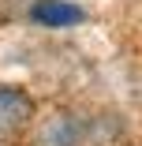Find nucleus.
<instances>
[{
	"mask_svg": "<svg viewBox=\"0 0 142 146\" xmlns=\"http://www.w3.org/2000/svg\"><path fill=\"white\" fill-rule=\"evenodd\" d=\"M82 19H86V11L71 0H38L30 8V23L45 26V30H67V26H79Z\"/></svg>",
	"mask_w": 142,
	"mask_h": 146,
	"instance_id": "2",
	"label": "nucleus"
},
{
	"mask_svg": "<svg viewBox=\"0 0 142 146\" xmlns=\"http://www.w3.org/2000/svg\"><path fill=\"white\" fill-rule=\"evenodd\" d=\"M79 135H82V127H79L75 116L71 112H56L52 120L41 124L38 146H79Z\"/></svg>",
	"mask_w": 142,
	"mask_h": 146,
	"instance_id": "3",
	"label": "nucleus"
},
{
	"mask_svg": "<svg viewBox=\"0 0 142 146\" xmlns=\"http://www.w3.org/2000/svg\"><path fill=\"white\" fill-rule=\"evenodd\" d=\"M34 120V98L22 86H0V135H11Z\"/></svg>",
	"mask_w": 142,
	"mask_h": 146,
	"instance_id": "1",
	"label": "nucleus"
}]
</instances>
